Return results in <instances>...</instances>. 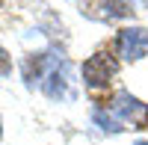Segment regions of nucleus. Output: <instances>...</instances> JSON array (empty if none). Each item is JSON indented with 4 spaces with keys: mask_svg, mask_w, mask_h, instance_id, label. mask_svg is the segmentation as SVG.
Here are the masks:
<instances>
[{
    "mask_svg": "<svg viewBox=\"0 0 148 145\" xmlns=\"http://www.w3.org/2000/svg\"><path fill=\"white\" fill-rule=\"evenodd\" d=\"M113 51L121 62H142L148 56V27H139V24L119 27L113 39Z\"/></svg>",
    "mask_w": 148,
    "mask_h": 145,
    "instance_id": "f03ea898",
    "label": "nucleus"
},
{
    "mask_svg": "<svg viewBox=\"0 0 148 145\" xmlns=\"http://www.w3.org/2000/svg\"><path fill=\"white\" fill-rule=\"evenodd\" d=\"M0 139H3V118H0Z\"/></svg>",
    "mask_w": 148,
    "mask_h": 145,
    "instance_id": "9d476101",
    "label": "nucleus"
},
{
    "mask_svg": "<svg viewBox=\"0 0 148 145\" xmlns=\"http://www.w3.org/2000/svg\"><path fill=\"white\" fill-rule=\"evenodd\" d=\"M107 110L113 113L121 124H133V127H142L148 122V104L142 98H136L130 89H116L113 98H110Z\"/></svg>",
    "mask_w": 148,
    "mask_h": 145,
    "instance_id": "20e7f679",
    "label": "nucleus"
},
{
    "mask_svg": "<svg viewBox=\"0 0 148 145\" xmlns=\"http://www.w3.org/2000/svg\"><path fill=\"white\" fill-rule=\"evenodd\" d=\"M92 122H95V127L101 130V133H107V136L125 133V124H121L119 118L107 110V107H92Z\"/></svg>",
    "mask_w": 148,
    "mask_h": 145,
    "instance_id": "0eeeda50",
    "label": "nucleus"
},
{
    "mask_svg": "<svg viewBox=\"0 0 148 145\" xmlns=\"http://www.w3.org/2000/svg\"><path fill=\"white\" fill-rule=\"evenodd\" d=\"M65 56L56 51V47H47V51H39V53H27L21 62V77H24V86L27 89H36L42 86L45 77L51 74L56 65H62Z\"/></svg>",
    "mask_w": 148,
    "mask_h": 145,
    "instance_id": "7ed1b4c3",
    "label": "nucleus"
},
{
    "mask_svg": "<svg viewBox=\"0 0 148 145\" xmlns=\"http://www.w3.org/2000/svg\"><path fill=\"white\" fill-rule=\"evenodd\" d=\"M39 89H42L51 101H59V104L77 98V89L71 86V62H68V59H65L62 65H56L51 74L45 77V83H42Z\"/></svg>",
    "mask_w": 148,
    "mask_h": 145,
    "instance_id": "39448f33",
    "label": "nucleus"
},
{
    "mask_svg": "<svg viewBox=\"0 0 148 145\" xmlns=\"http://www.w3.org/2000/svg\"><path fill=\"white\" fill-rule=\"evenodd\" d=\"M119 77V59L116 53H107V51H95L92 56H86L80 62V80L86 89H107L110 83Z\"/></svg>",
    "mask_w": 148,
    "mask_h": 145,
    "instance_id": "f257e3e1",
    "label": "nucleus"
},
{
    "mask_svg": "<svg viewBox=\"0 0 148 145\" xmlns=\"http://www.w3.org/2000/svg\"><path fill=\"white\" fill-rule=\"evenodd\" d=\"M9 74H12V56H9V51L0 47V80H6Z\"/></svg>",
    "mask_w": 148,
    "mask_h": 145,
    "instance_id": "6e6552de",
    "label": "nucleus"
},
{
    "mask_svg": "<svg viewBox=\"0 0 148 145\" xmlns=\"http://www.w3.org/2000/svg\"><path fill=\"white\" fill-rule=\"evenodd\" d=\"M133 145H148V139H136V142H133Z\"/></svg>",
    "mask_w": 148,
    "mask_h": 145,
    "instance_id": "1a4fd4ad",
    "label": "nucleus"
},
{
    "mask_svg": "<svg viewBox=\"0 0 148 145\" xmlns=\"http://www.w3.org/2000/svg\"><path fill=\"white\" fill-rule=\"evenodd\" d=\"M80 9V15H86V18H92V21H127V18H133V3H121V0H110V3H80L77 6Z\"/></svg>",
    "mask_w": 148,
    "mask_h": 145,
    "instance_id": "423d86ee",
    "label": "nucleus"
}]
</instances>
